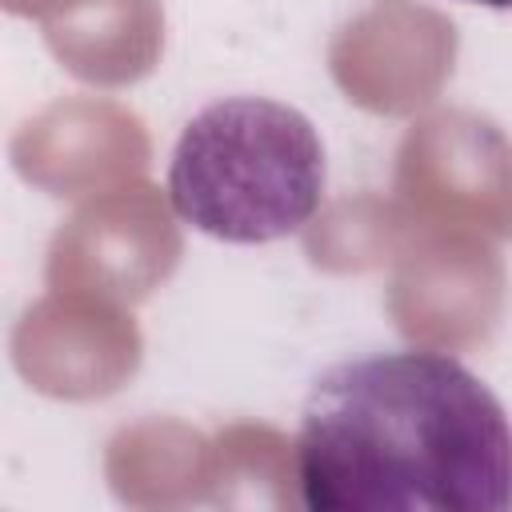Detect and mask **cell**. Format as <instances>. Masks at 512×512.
Here are the masks:
<instances>
[{
  "label": "cell",
  "instance_id": "6da1fadb",
  "mask_svg": "<svg viewBox=\"0 0 512 512\" xmlns=\"http://www.w3.org/2000/svg\"><path fill=\"white\" fill-rule=\"evenodd\" d=\"M296 476L312 512H504L512 424L492 388L444 352L360 356L308 392Z\"/></svg>",
  "mask_w": 512,
  "mask_h": 512
},
{
  "label": "cell",
  "instance_id": "7a4b0ae2",
  "mask_svg": "<svg viewBox=\"0 0 512 512\" xmlns=\"http://www.w3.org/2000/svg\"><path fill=\"white\" fill-rule=\"evenodd\" d=\"M324 148L312 120L264 96L216 100L188 120L168 164L184 224L228 244L296 232L320 208Z\"/></svg>",
  "mask_w": 512,
  "mask_h": 512
},
{
  "label": "cell",
  "instance_id": "3957f363",
  "mask_svg": "<svg viewBox=\"0 0 512 512\" xmlns=\"http://www.w3.org/2000/svg\"><path fill=\"white\" fill-rule=\"evenodd\" d=\"M472 4H488V8H512V0H472Z\"/></svg>",
  "mask_w": 512,
  "mask_h": 512
}]
</instances>
